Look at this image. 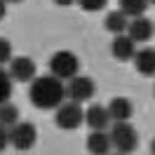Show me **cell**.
Returning a JSON list of instances; mask_svg holds the SVG:
<instances>
[{"label": "cell", "mask_w": 155, "mask_h": 155, "mask_svg": "<svg viewBox=\"0 0 155 155\" xmlns=\"http://www.w3.org/2000/svg\"><path fill=\"white\" fill-rule=\"evenodd\" d=\"M28 99L40 110H54L57 106H61L66 101V85H64V80L54 78L52 73L49 75H35L31 80Z\"/></svg>", "instance_id": "cell-1"}, {"label": "cell", "mask_w": 155, "mask_h": 155, "mask_svg": "<svg viewBox=\"0 0 155 155\" xmlns=\"http://www.w3.org/2000/svg\"><path fill=\"white\" fill-rule=\"evenodd\" d=\"M108 136H110L113 148L122 155H132V153H136V148H139V134H136V129L132 127L129 120H125V122H113Z\"/></svg>", "instance_id": "cell-2"}, {"label": "cell", "mask_w": 155, "mask_h": 155, "mask_svg": "<svg viewBox=\"0 0 155 155\" xmlns=\"http://www.w3.org/2000/svg\"><path fill=\"white\" fill-rule=\"evenodd\" d=\"M78 71H80V59L68 49H59L49 59V73L59 80H71L73 75H78Z\"/></svg>", "instance_id": "cell-3"}, {"label": "cell", "mask_w": 155, "mask_h": 155, "mask_svg": "<svg viewBox=\"0 0 155 155\" xmlns=\"http://www.w3.org/2000/svg\"><path fill=\"white\" fill-rule=\"evenodd\" d=\"M57 125L61 129H78V127L85 122V108L82 104H78V101H64L61 106H57Z\"/></svg>", "instance_id": "cell-4"}, {"label": "cell", "mask_w": 155, "mask_h": 155, "mask_svg": "<svg viewBox=\"0 0 155 155\" xmlns=\"http://www.w3.org/2000/svg\"><path fill=\"white\" fill-rule=\"evenodd\" d=\"M94 92H97V85H94V80L87 78V75H73L66 85V97L71 99V101H78V104L89 101V99L94 97Z\"/></svg>", "instance_id": "cell-5"}, {"label": "cell", "mask_w": 155, "mask_h": 155, "mask_svg": "<svg viewBox=\"0 0 155 155\" xmlns=\"http://www.w3.org/2000/svg\"><path fill=\"white\" fill-rule=\"evenodd\" d=\"M38 141V132L31 122H17V125L10 127V146L17 148V150H28L33 148Z\"/></svg>", "instance_id": "cell-6"}, {"label": "cell", "mask_w": 155, "mask_h": 155, "mask_svg": "<svg viewBox=\"0 0 155 155\" xmlns=\"http://www.w3.org/2000/svg\"><path fill=\"white\" fill-rule=\"evenodd\" d=\"M7 73H10L12 82H31L35 78V61L31 57H12L7 64Z\"/></svg>", "instance_id": "cell-7"}, {"label": "cell", "mask_w": 155, "mask_h": 155, "mask_svg": "<svg viewBox=\"0 0 155 155\" xmlns=\"http://www.w3.org/2000/svg\"><path fill=\"white\" fill-rule=\"evenodd\" d=\"M129 38L134 40V42H148V40L155 35V24L153 19H148V17H132V21L127 24V31H125Z\"/></svg>", "instance_id": "cell-8"}, {"label": "cell", "mask_w": 155, "mask_h": 155, "mask_svg": "<svg viewBox=\"0 0 155 155\" xmlns=\"http://www.w3.org/2000/svg\"><path fill=\"white\" fill-rule=\"evenodd\" d=\"M85 125L92 129V132H104L110 125V115H108L106 106H99V104H92V106L85 110Z\"/></svg>", "instance_id": "cell-9"}, {"label": "cell", "mask_w": 155, "mask_h": 155, "mask_svg": "<svg viewBox=\"0 0 155 155\" xmlns=\"http://www.w3.org/2000/svg\"><path fill=\"white\" fill-rule=\"evenodd\" d=\"M134 52H136V42L129 35H115L113 42H110V54L113 59L117 61H129V59H134Z\"/></svg>", "instance_id": "cell-10"}, {"label": "cell", "mask_w": 155, "mask_h": 155, "mask_svg": "<svg viewBox=\"0 0 155 155\" xmlns=\"http://www.w3.org/2000/svg\"><path fill=\"white\" fill-rule=\"evenodd\" d=\"M134 66L136 71L146 78H153L155 75V47H141L134 52Z\"/></svg>", "instance_id": "cell-11"}, {"label": "cell", "mask_w": 155, "mask_h": 155, "mask_svg": "<svg viewBox=\"0 0 155 155\" xmlns=\"http://www.w3.org/2000/svg\"><path fill=\"white\" fill-rule=\"evenodd\" d=\"M132 113H134V106L127 97H115L110 99L108 104V115L113 122H125V120H132Z\"/></svg>", "instance_id": "cell-12"}, {"label": "cell", "mask_w": 155, "mask_h": 155, "mask_svg": "<svg viewBox=\"0 0 155 155\" xmlns=\"http://www.w3.org/2000/svg\"><path fill=\"white\" fill-rule=\"evenodd\" d=\"M110 148H113V143H110V136H108L106 129L104 132H89V136H87L89 155H108Z\"/></svg>", "instance_id": "cell-13"}, {"label": "cell", "mask_w": 155, "mask_h": 155, "mask_svg": "<svg viewBox=\"0 0 155 155\" xmlns=\"http://www.w3.org/2000/svg\"><path fill=\"white\" fill-rule=\"evenodd\" d=\"M127 24H129V17L122 14L120 10H110L106 14V19H104V26H106L108 33H113V35H122L127 31Z\"/></svg>", "instance_id": "cell-14"}, {"label": "cell", "mask_w": 155, "mask_h": 155, "mask_svg": "<svg viewBox=\"0 0 155 155\" xmlns=\"http://www.w3.org/2000/svg\"><path fill=\"white\" fill-rule=\"evenodd\" d=\"M117 10L122 14H127V17H141L148 10V0H120Z\"/></svg>", "instance_id": "cell-15"}, {"label": "cell", "mask_w": 155, "mask_h": 155, "mask_svg": "<svg viewBox=\"0 0 155 155\" xmlns=\"http://www.w3.org/2000/svg\"><path fill=\"white\" fill-rule=\"evenodd\" d=\"M17 122H19V108L14 106V104H10V101L0 104V125L10 129V127L17 125Z\"/></svg>", "instance_id": "cell-16"}, {"label": "cell", "mask_w": 155, "mask_h": 155, "mask_svg": "<svg viewBox=\"0 0 155 155\" xmlns=\"http://www.w3.org/2000/svg\"><path fill=\"white\" fill-rule=\"evenodd\" d=\"M10 97H12V78L5 68L0 66V104L10 101Z\"/></svg>", "instance_id": "cell-17"}, {"label": "cell", "mask_w": 155, "mask_h": 155, "mask_svg": "<svg viewBox=\"0 0 155 155\" xmlns=\"http://www.w3.org/2000/svg\"><path fill=\"white\" fill-rule=\"evenodd\" d=\"M78 5L85 12H101L108 5V0H78Z\"/></svg>", "instance_id": "cell-18"}, {"label": "cell", "mask_w": 155, "mask_h": 155, "mask_svg": "<svg viewBox=\"0 0 155 155\" xmlns=\"http://www.w3.org/2000/svg\"><path fill=\"white\" fill-rule=\"evenodd\" d=\"M12 42L10 40H5V38H0V66H5V64H10V59H12Z\"/></svg>", "instance_id": "cell-19"}, {"label": "cell", "mask_w": 155, "mask_h": 155, "mask_svg": "<svg viewBox=\"0 0 155 155\" xmlns=\"http://www.w3.org/2000/svg\"><path fill=\"white\" fill-rule=\"evenodd\" d=\"M7 146H10V129L0 125V153H5Z\"/></svg>", "instance_id": "cell-20"}, {"label": "cell", "mask_w": 155, "mask_h": 155, "mask_svg": "<svg viewBox=\"0 0 155 155\" xmlns=\"http://www.w3.org/2000/svg\"><path fill=\"white\" fill-rule=\"evenodd\" d=\"M54 5H59V7H71L73 2H78V0H52Z\"/></svg>", "instance_id": "cell-21"}, {"label": "cell", "mask_w": 155, "mask_h": 155, "mask_svg": "<svg viewBox=\"0 0 155 155\" xmlns=\"http://www.w3.org/2000/svg\"><path fill=\"white\" fill-rule=\"evenodd\" d=\"M5 14H7V2H5V0H0V21L5 19Z\"/></svg>", "instance_id": "cell-22"}, {"label": "cell", "mask_w": 155, "mask_h": 155, "mask_svg": "<svg viewBox=\"0 0 155 155\" xmlns=\"http://www.w3.org/2000/svg\"><path fill=\"white\" fill-rule=\"evenodd\" d=\"M150 153L155 155V139H153V143H150Z\"/></svg>", "instance_id": "cell-23"}, {"label": "cell", "mask_w": 155, "mask_h": 155, "mask_svg": "<svg viewBox=\"0 0 155 155\" xmlns=\"http://www.w3.org/2000/svg\"><path fill=\"white\" fill-rule=\"evenodd\" d=\"M5 2H24V0H5Z\"/></svg>", "instance_id": "cell-24"}, {"label": "cell", "mask_w": 155, "mask_h": 155, "mask_svg": "<svg viewBox=\"0 0 155 155\" xmlns=\"http://www.w3.org/2000/svg\"><path fill=\"white\" fill-rule=\"evenodd\" d=\"M108 155H122V153H117V150H115V153H108Z\"/></svg>", "instance_id": "cell-25"}, {"label": "cell", "mask_w": 155, "mask_h": 155, "mask_svg": "<svg viewBox=\"0 0 155 155\" xmlns=\"http://www.w3.org/2000/svg\"><path fill=\"white\" fill-rule=\"evenodd\" d=\"M148 2H150V5H155V0H148Z\"/></svg>", "instance_id": "cell-26"}, {"label": "cell", "mask_w": 155, "mask_h": 155, "mask_svg": "<svg viewBox=\"0 0 155 155\" xmlns=\"http://www.w3.org/2000/svg\"><path fill=\"white\" fill-rule=\"evenodd\" d=\"M153 92H155V87H153Z\"/></svg>", "instance_id": "cell-27"}]
</instances>
